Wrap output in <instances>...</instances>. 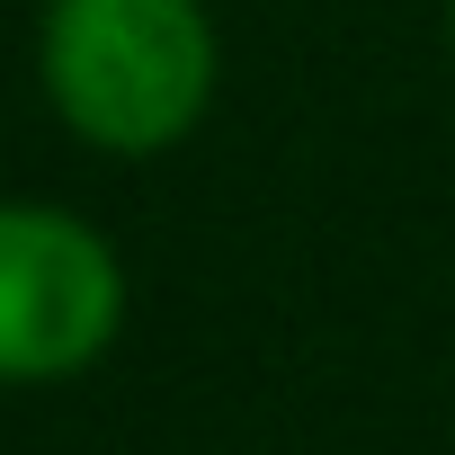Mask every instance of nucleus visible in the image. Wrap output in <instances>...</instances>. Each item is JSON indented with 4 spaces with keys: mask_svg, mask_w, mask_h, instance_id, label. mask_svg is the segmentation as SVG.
I'll return each instance as SVG.
<instances>
[{
    "mask_svg": "<svg viewBox=\"0 0 455 455\" xmlns=\"http://www.w3.org/2000/svg\"><path fill=\"white\" fill-rule=\"evenodd\" d=\"M223 90V28L205 0H45L36 99L99 161L179 152Z\"/></svg>",
    "mask_w": 455,
    "mask_h": 455,
    "instance_id": "nucleus-1",
    "label": "nucleus"
},
{
    "mask_svg": "<svg viewBox=\"0 0 455 455\" xmlns=\"http://www.w3.org/2000/svg\"><path fill=\"white\" fill-rule=\"evenodd\" d=\"M134 313L125 251L63 196H0V384L45 393L90 375Z\"/></svg>",
    "mask_w": 455,
    "mask_h": 455,
    "instance_id": "nucleus-2",
    "label": "nucleus"
},
{
    "mask_svg": "<svg viewBox=\"0 0 455 455\" xmlns=\"http://www.w3.org/2000/svg\"><path fill=\"white\" fill-rule=\"evenodd\" d=\"M446 54H455V0H446Z\"/></svg>",
    "mask_w": 455,
    "mask_h": 455,
    "instance_id": "nucleus-3",
    "label": "nucleus"
}]
</instances>
